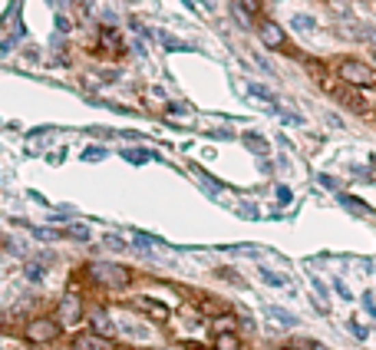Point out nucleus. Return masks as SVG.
<instances>
[{
	"mask_svg": "<svg viewBox=\"0 0 376 350\" xmlns=\"http://www.w3.org/2000/svg\"><path fill=\"white\" fill-rule=\"evenodd\" d=\"M337 73L343 83H353V86H376V70L360 63V60H343L337 66Z\"/></svg>",
	"mask_w": 376,
	"mask_h": 350,
	"instance_id": "obj_1",
	"label": "nucleus"
},
{
	"mask_svg": "<svg viewBox=\"0 0 376 350\" xmlns=\"http://www.w3.org/2000/svg\"><path fill=\"white\" fill-rule=\"evenodd\" d=\"M59 334V321H50V317H37L33 324H27V340L30 344H50Z\"/></svg>",
	"mask_w": 376,
	"mask_h": 350,
	"instance_id": "obj_2",
	"label": "nucleus"
},
{
	"mask_svg": "<svg viewBox=\"0 0 376 350\" xmlns=\"http://www.w3.org/2000/svg\"><path fill=\"white\" fill-rule=\"evenodd\" d=\"M93 271L106 288H126V284H129V275H126L119 264H93Z\"/></svg>",
	"mask_w": 376,
	"mask_h": 350,
	"instance_id": "obj_3",
	"label": "nucleus"
},
{
	"mask_svg": "<svg viewBox=\"0 0 376 350\" xmlns=\"http://www.w3.org/2000/svg\"><path fill=\"white\" fill-rule=\"evenodd\" d=\"M73 350H113V340H106L103 334H76Z\"/></svg>",
	"mask_w": 376,
	"mask_h": 350,
	"instance_id": "obj_4",
	"label": "nucleus"
},
{
	"mask_svg": "<svg viewBox=\"0 0 376 350\" xmlns=\"http://www.w3.org/2000/svg\"><path fill=\"white\" fill-rule=\"evenodd\" d=\"M135 308H139V311H146L152 321H159V324H162V321H169V308H165L162 301H152V297H135Z\"/></svg>",
	"mask_w": 376,
	"mask_h": 350,
	"instance_id": "obj_5",
	"label": "nucleus"
},
{
	"mask_svg": "<svg viewBox=\"0 0 376 350\" xmlns=\"http://www.w3.org/2000/svg\"><path fill=\"white\" fill-rule=\"evenodd\" d=\"M261 40H264V47L281 50V47H284V30L274 23V20H264V23H261Z\"/></svg>",
	"mask_w": 376,
	"mask_h": 350,
	"instance_id": "obj_6",
	"label": "nucleus"
},
{
	"mask_svg": "<svg viewBox=\"0 0 376 350\" xmlns=\"http://www.w3.org/2000/svg\"><path fill=\"white\" fill-rule=\"evenodd\" d=\"M264 317H271L274 324H281V327H297V317L291 311H281V308H274V304H267L264 308Z\"/></svg>",
	"mask_w": 376,
	"mask_h": 350,
	"instance_id": "obj_7",
	"label": "nucleus"
},
{
	"mask_svg": "<svg viewBox=\"0 0 376 350\" xmlns=\"http://www.w3.org/2000/svg\"><path fill=\"white\" fill-rule=\"evenodd\" d=\"M215 350H238V337H231V331H218Z\"/></svg>",
	"mask_w": 376,
	"mask_h": 350,
	"instance_id": "obj_8",
	"label": "nucleus"
},
{
	"mask_svg": "<svg viewBox=\"0 0 376 350\" xmlns=\"http://www.w3.org/2000/svg\"><path fill=\"white\" fill-rule=\"evenodd\" d=\"M340 96V99H343V103H347V106H353V110H363V103H360V96L357 92H350V90H343V86H340V90H334Z\"/></svg>",
	"mask_w": 376,
	"mask_h": 350,
	"instance_id": "obj_9",
	"label": "nucleus"
},
{
	"mask_svg": "<svg viewBox=\"0 0 376 350\" xmlns=\"http://www.w3.org/2000/svg\"><path fill=\"white\" fill-rule=\"evenodd\" d=\"M261 281L271 284V288H284V284H287V277H281L278 271H261Z\"/></svg>",
	"mask_w": 376,
	"mask_h": 350,
	"instance_id": "obj_10",
	"label": "nucleus"
},
{
	"mask_svg": "<svg viewBox=\"0 0 376 350\" xmlns=\"http://www.w3.org/2000/svg\"><path fill=\"white\" fill-rule=\"evenodd\" d=\"M59 311H63V321H76V314H79V311H76V301H73V297H66Z\"/></svg>",
	"mask_w": 376,
	"mask_h": 350,
	"instance_id": "obj_11",
	"label": "nucleus"
},
{
	"mask_svg": "<svg viewBox=\"0 0 376 350\" xmlns=\"http://www.w3.org/2000/svg\"><path fill=\"white\" fill-rule=\"evenodd\" d=\"M93 324H96V331H99V334H113V324H109V317H103V314H96Z\"/></svg>",
	"mask_w": 376,
	"mask_h": 350,
	"instance_id": "obj_12",
	"label": "nucleus"
},
{
	"mask_svg": "<svg viewBox=\"0 0 376 350\" xmlns=\"http://www.w3.org/2000/svg\"><path fill=\"white\" fill-rule=\"evenodd\" d=\"M291 23H294V30H314V20L304 17V14H297V17L291 20Z\"/></svg>",
	"mask_w": 376,
	"mask_h": 350,
	"instance_id": "obj_13",
	"label": "nucleus"
},
{
	"mask_svg": "<svg viewBox=\"0 0 376 350\" xmlns=\"http://www.w3.org/2000/svg\"><path fill=\"white\" fill-rule=\"evenodd\" d=\"M103 245H106V248H113V251H122V248H126L122 238H116V235H103Z\"/></svg>",
	"mask_w": 376,
	"mask_h": 350,
	"instance_id": "obj_14",
	"label": "nucleus"
},
{
	"mask_svg": "<svg viewBox=\"0 0 376 350\" xmlns=\"http://www.w3.org/2000/svg\"><path fill=\"white\" fill-rule=\"evenodd\" d=\"M103 47H113V50H119V40H116L113 30H109V34H103Z\"/></svg>",
	"mask_w": 376,
	"mask_h": 350,
	"instance_id": "obj_15",
	"label": "nucleus"
},
{
	"mask_svg": "<svg viewBox=\"0 0 376 350\" xmlns=\"http://www.w3.org/2000/svg\"><path fill=\"white\" fill-rule=\"evenodd\" d=\"M241 7H245L247 14H258V0H238Z\"/></svg>",
	"mask_w": 376,
	"mask_h": 350,
	"instance_id": "obj_16",
	"label": "nucleus"
},
{
	"mask_svg": "<svg viewBox=\"0 0 376 350\" xmlns=\"http://www.w3.org/2000/svg\"><path fill=\"white\" fill-rule=\"evenodd\" d=\"M129 162H146V152H126Z\"/></svg>",
	"mask_w": 376,
	"mask_h": 350,
	"instance_id": "obj_17",
	"label": "nucleus"
},
{
	"mask_svg": "<svg viewBox=\"0 0 376 350\" xmlns=\"http://www.w3.org/2000/svg\"><path fill=\"white\" fill-rule=\"evenodd\" d=\"M363 308H366V311H370V314H373V317H376V304H373V297H370V295L363 297Z\"/></svg>",
	"mask_w": 376,
	"mask_h": 350,
	"instance_id": "obj_18",
	"label": "nucleus"
},
{
	"mask_svg": "<svg viewBox=\"0 0 376 350\" xmlns=\"http://www.w3.org/2000/svg\"><path fill=\"white\" fill-rule=\"evenodd\" d=\"M27 275H30V277H33V281H40V277H43V271H40V268H37V264H30V268H27Z\"/></svg>",
	"mask_w": 376,
	"mask_h": 350,
	"instance_id": "obj_19",
	"label": "nucleus"
},
{
	"mask_svg": "<svg viewBox=\"0 0 376 350\" xmlns=\"http://www.w3.org/2000/svg\"><path fill=\"white\" fill-rule=\"evenodd\" d=\"M70 232H73L76 238H86V235H90V232H86V228H83V225H73V228H70Z\"/></svg>",
	"mask_w": 376,
	"mask_h": 350,
	"instance_id": "obj_20",
	"label": "nucleus"
},
{
	"mask_svg": "<svg viewBox=\"0 0 376 350\" xmlns=\"http://www.w3.org/2000/svg\"><path fill=\"white\" fill-rule=\"evenodd\" d=\"M215 327H218V331H231V327H234V324H231V321H228V317H221V321H218V324H215Z\"/></svg>",
	"mask_w": 376,
	"mask_h": 350,
	"instance_id": "obj_21",
	"label": "nucleus"
},
{
	"mask_svg": "<svg viewBox=\"0 0 376 350\" xmlns=\"http://www.w3.org/2000/svg\"><path fill=\"white\" fill-rule=\"evenodd\" d=\"M310 350H327V347H320V344H310Z\"/></svg>",
	"mask_w": 376,
	"mask_h": 350,
	"instance_id": "obj_22",
	"label": "nucleus"
},
{
	"mask_svg": "<svg viewBox=\"0 0 376 350\" xmlns=\"http://www.w3.org/2000/svg\"><path fill=\"white\" fill-rule=\"evenodd\" d=\"M202 3H211V0H202Z\"/></svg>",
	"mask_w": 376,
	"mask_h": 350,
	"instance_id": "obj_23",
	"label": "nucleus"
}]
</instances>
